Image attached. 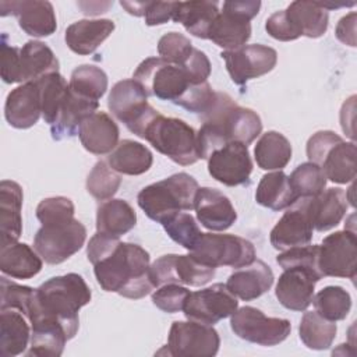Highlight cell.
<instances>
[{
    "instance_id": "1",
    "label": "cell",
    "mask_w": 357,
    "mask_h": 357,
    "mask_svg": "<svg viewBox=\"0 0 357 357\" xmlns=\"http://www.w3.org/2000/svg\"><path fill=\"white\" fill-rule=\"evenodd\" d=\"M86 255L93 265L96 282L105 291L138 300L156 287L149 254L138 244L123 243L96 231L86 245Z\"/></svg>"
},
{
    "instance_id": "2",
    "label": "cell",
    "mask_w": 357,
    "mask_h": 357,
    "mask_svg": "<svg viewBox=\"0 0 357 357\" xmlns=\"http://www.w3.org/2000/svg\"><path fill=\"white\" fill-rule=\"evenodd\" d=\"M92 293L78 273L54 276L33 291L28 318L32 325L54 324L61 326L68 339L78 332V311L91 301Z\"/></svg>"
},
{
    "instance_id": "3",
    "label": "cell",
    "mask_w": 357,
    "mask_h": 357,
    "mask_svg": "<svg viewBox=\"0 0 357 357\" xmlns=\"http://www.w3.org/2000/svg\"><path fill=\"white\" fill-rule=\"evenodd\" d=\"M198 130V148L201 159L231 141L250 145L262 131L261 117L252 109L238 106L227 93L216 92L213 105L202 116Z\"/></svg>"
},
{
    "instance_id": "4",
    "label": "cell",
    "mask_w": 357,
    "mask_h": 357,
    "mask_svg": "<svg viewBox=\"0 0 357 357\" xmlns=\"http://www.w3.org/2000/svg\"><path fill=\"white\" fill-rule=\"evenodd\" d=\"M198 188L197 180L181 172L144 187L137 202L149 219L162 225L178 212L194 209Z\"/></svg>"
},
{
    "instance_id": "5",
    "label": "cell",
    "mask_w": 357,
    "mask_h": 357,
    "mask_svg": "<svg viewBox=\"0 0 357 357\" xmlns=\"http://www.w3.org/2000/svg\"><path fill=\"white\" fill-rule=\"evenodd\" d=\"M142 138L177 165L190 166L201 159L197 131L180 119L158 113L146 126Z\"/></svg>"
},
{
    "instance_id": "6",
    "label": "cell",
    "mask_w": 357,
    "mask_h": 357,
    "mask_svg": "<svg viewBox=\"0 0 357 357\" xmlns=\"http://www.w3.org/2000/svg\"><path fill=\"white\" fill-rule=\"evenodd\" d=\"M307 156L318 165L325 177L337 184L351 183L356 177V145L346 142L331 130H321L307 141Z\"/></svg>"
},
{
    "instance_id": "7",
    "label": "cell",
    "mask_w": 357,
    "mask_h": 357,
    "mask_svg": "<svg viewBox=\"0 0 357 357\" xmlns=\"http://www.w3.org/2000/svg\"><path fill=\"white\" fill-rule=\"evenodd\" d=\"M132 78L144 88L148 96L170 100L178 105L188 91L197 85L183 66L166 61L162 57H148L138 64ZM199 85V84H198Z\"/></svg>"
},
{
    "instance_id": "8",
    "label": "cell",
    "mask_w": 357,
    "mask_h": 357,
    "mask_svg": "<svg viewBox=\"0 0 357 357\" xmlns=\"http://www.w3.org/2000/svg\"><path fill=\"white\" fill-rule=\"evenodd\" d=\"M86 238L85 226L75 218L42 225L33 237V248L50 265H57L78 252Z\"/></svg>"
},
{
    "instance_id": "9",
    "label": "cell",
    "mask_w": 357,
    "mask_h": 357,
    "mask_svg": "<svg viewBox=\"0 0 357 357\" xmlns=\"http://www.w3.org/2000/svg\"><path fill=\"white\" fill-rule=\"evenodd\" d=\"M107 107L132 134L142 138L151 120L159 113L148 103V95L134 79H123L113 85L107 98Z\"/></svg>"
},
{
    "instance_id": "10",
    "label": "cell",
    "mask_w": 357,
    "mask_h": 357,
    "mask_svg": "<svg viewBox=\"0 0 357 357\" xmlns=\"http://www.w3.org/2000/svg\"><path fill=\"white\" fill-rule=\"evenodd\" d=\"M261 1H225L208 33L219 47L234 50L247 43L251 38L250 21L259 13Z\"/></svg>"
},
{
    "instance_id": "11",
    "label": "cell",
    "mask_w": 357,
    "mask_h": 357,
    "mask_svg": "<svg viewBox=\"0 0 357 357\" xmlns=\"http://www.w3.org/2000/svg\"><path fill=\"white\" fill-rule=\"evenodd\" d=\"M190 254L212 268L231 266L237 269L255 259L252 243L234 234L202 233Z\"/></svg>"
},
{
    "instance_id": "12",
    "label": "cell",
    "mask_w": 357,
    "mask_h": 357,
    "mask_svg": "<svg viewBox=\"0 0 357 357\" xmlns=\"http://www.w3.org/2000/svg\"><path fill=\"white\" fill-rule=\"evenodd\" d=\"M230 326L240 339L259 346H276L286 340L291 331L289 319L266 317L251 305L237 308L230 315Z\"/></svg>"
},
{
    "instance_id": "13",
    "label": "cell",
    "mask_w": 357,
    "mask_h": 357,
    "mask_svg": "<svg viewBox=\"0 0 357 357\" xmlns=\"http://www.w3.org/2000/svg\"><path fill=\"white\" fill-rule=\"evenodd\" d=\"M220 337L212 325L195 321H174L167 336V354L178 357H213Z\"/></svg>"
},
{
    "instance_id": "14",
    "label": "cell",
    "mask_w": 357,
    "mask_h": 357,
    "mask_svg": "<svg viewBox=\"0 0 357 357\" xmlns=\"http://www.w3.org/2000/svg\"><path fill=\"white\" fill-rule=\"evenodd\" d=\"M318 268L322 278L356 279L357 237L354 230L344 227L322 240L318 250Z\"/></svg>"
},
{
    "instance_id": "15",
    "label": "cell",
    "mask_w": 357,
    "mask_h": 357,
    "mask_svg": "<svg viewBox=\"0 0 357 357\" xmlns=\"http://www.w3.org/2000/svg\"><path fill=\"white\" fill-rule=\"evenodd\" d=\"M238 308L237 297L223 283H215L198 291H190L183 312L187 319L215 325Z\"/></svg>"
},
{
    "instance_id": "16",
    "label": "cell",
    "mask_w": 357,
    "mask_h": 357,
    "mask_svg": "<svg viewBox=\"0 0 357 357\" xmlns=\"http://www.w3.org/2000/svg\"><path fill=\"white\" fill-rule=\"evenodd\" d=\"M215 271L216 268L199 262L191 254L162 255L151 265L156 287L169 283L187 284L192 287L204 286L215 276Z\"/></svg>"
},
{
    "instance_id": "17",
    "label": "cell",
    "mask_w": 357,
    "mask_h": 357,
    "mask_svg": "<svg viewBox=\"0 0 357 357\" xmlns=\"http://www.w3.org/2000/svg\"><path fill=\"white\" fill-rule=\"evenodd\" d=\"M220 56L226 63L231 81L240 86L245 85L250 79L271 73L278 63L276 50L259 43L244 45L234 50H223Z\"/></svg>"
},
{
    "instance_id": "18",
    "label": "cell",
    "mask_w": 357,
    "mask_h": 357,
    "mask_svg": "<svg viewBox=\"0 0 357 357\" xmlns=\"http://www.w3.org/2000/svg\"><path fill=\"white\" fill-rule=\"evenodd\" d=\"M311 197L297 198L271 230V244L279 251L310 244L312 238V219L310 213Z\"/></svg>"
},
{
    "instance_id": "19",
    "label": "cell",
    "mask_w": 357,
    "mask_h": 357,
    "mask_svg": "<svg viewBox=\"0 0 357 357\" xmlns=\"http://www.w3.org/2000/svg\"><path fill=\"white\" fill-rule=\"evenodd\" d=\"M206 160L212 178L227 187H236L250 181L252 160L247 145L243 142H227L213 149Z\"/></svg>"
},
{
    "instance_id": "20",
    "label": "cell",
    "mask_w": 357,
    "mask_h": 357,
    "mask_svg": "<svg viewBox=\"0 0 357 357\" xmlns=\"http://www.w3.org/2000/svg\"><path fill=\"white\" fill-rule=\"evenodd\" d=\"M1 15L13 14L18 20L20 28L35 38L50 36L57 29V20L53 4L43 0L1 1Z\"/></svg>"
},
{
    "instance_id": "21",
    "label": "cell",
    "mask_w": 357,
    "mask_h": 357,
    "mask_svg": "<svg viewBox=\"0 0 357 357\" xmlns=\"http://www.w3.org/2000/svg\"><path fill=\"white\" fill-rule=\"evenodd\" d=\"M283 271L276 283V298L287 310L305 311L312 303L315 283L322 278L303 268H287Z\"/></svg>"
},
{
    "instance_id": "22",
    "label": "cell",
    "mask_w": 357,
    "mask_h": 357,
    "mask_svg": "<svg viewBox=\"0 0 357 357\" xmlns=\"http://www.w3.org/2000/svg\"><path fill=\"white\" fill-rule=\"evenodd\" d=\"M194 209L199 223L211 231L227 230L237 220L231 201L216 188H198Z\"/></svg>"
},
{
    "instance_id": "23",
    "label": "cell",
    "mask_w": 357,
    "mask_h": 357,
    "mask_svg": "<svg viewBox=\"0 0 357 357\" xmlns=\"http://www.w3.org/2000/svg\"><path fill=\"white\" fill-rule=\"evenodd\" d=\"M40 114V93L36 81L25 82L7 95L4 117L11 127L29 128L38 123Z\"/></svg>"
},
{
    "instance_id": "24",
    "label": "cell",
    "mask_w": 357,
    "mask_h": 357,
    "mask_svg": "<svg viewBox=\"0 0 357 357\" xmlns=\"http://www.w3.org/2000/svg\"><path fill=\"white\" fill-rule=\"evenodd\" d=\"M275 276L269 265L261 259L237 268L226 282L227 289L238 298L251 301L266 293L273 284Z\"/></svg>"
},
{
    "instance_id": "25",
    "label": "cell",
    "mask_w": 357,
    "mask_h": 357,
    "mask_svg": "<svg viewBox=\"0 0 357 357\" xmlns=\"http://www.w3.org/2000/svg\"><path fill=\"white\" fill-rule=\"evenodd\" d=\"M119 127L105 112H95L79 126L78 137L82 146L93 155H107L119 144Z\"/></svg>"
},
{
    "instance_id": "26",
    "label": "cell",
    "mask_w": 357,
    "mask_h": 357,
    "mask_svg": "<svg viewBox=\"0 0 357 357\" xmlns=\"http://www.w3.org/2000/svg\"><path fill=\"white\" fill-rule=\"evenodd\" d=\"M283 13L294 39L300 36L315 39L322 36L328 29L329 14L321 3L297 0L290 3Z\"/></svg>"
},
{
    "instance_id": "27",
    "label": "cell",
    "mask_w": 357,
    "mask_h": 357,
    "mask_svg": "<svg viewBox=\"0 0 357 357\" xmlns=\"http://www.w3.org/2000/svg\"><path fill=\"white\" fill-rule=\"evenodd\" d=\"M22 188L13 180L0 183V247L18 241L22 233Z\"/></svg>"
},
{
    "instance_id": "28",
    "label": "cell",
    "mask_w": 357,
    "mask_h": 357,
    "mask_svg": "<svg viewBox=\"0 0 357 357\" xmlns=\"http://www.w3.org/2000/svg\"><path fill=\"white\" fill-rule=\"evenodd\" d=\"M98 106L99 102L79 96L68 86V92L59 110L56 121L50 126L52 138L60 141L77 135L81 123L95 113Z\"/></svg>"
},
{
    "instance_id": "29",
    "label": "cell",
    "mask_w": 357,
    "mask_h": 357,
    "mask_svg": "<svg viewBox=\"0 0 357 357\" xmlns=\"http://www.w3.org/2000/svg\"><path fill=\"white\" fill-rule=\"evenodd\" d=\"M28 315L15 308H0V356L15 357L25 353L31 342Z\"/></svg>"
},
{
    "instance_id": "30",
    "label": "cell",
    "mask_w": 357,
    "mask_h": 357,
    "mask_svg": "<svg viewBox=\"0 0 357 357\" xmlns=\"http://www.w3.org/2000/svg\"><path fill=\"white\" fill-rule=\"evenodd\" d=\"M113 31L112 20H79L66 29L64 40L71 52L86 56L93 53Z\"/></svg>"
},
{
    "instance_id": "31",
    "label": "cell",
    "mask_w": 357,
    "mask_h": 357,
    "mask_svg": "<svg viewBox=\"0 0 357 357\" xmlns=\"http://www.w3.org/2000/svg\"><path fill=\"white\" fill-rule=\"evenodd\" d=\"M349 208L347 191L339 187L324 190L319 195L311 197L310 213L317 231H328L337 226Z\"/></svg>"
},
{
    "instance_id": "32",
    "label": "cell",
    "mask_w": 357,
    "mask_h": 357,
    "mask_svg": "<svg viewBox=\"0 0 357 357\" xmlns=\"http://www.w3.org/2000/svg\"><path fill=\"white\" fill-rule=\"evenodd\" d=\"M59 60L53 50L40 40H28L18 53L20 82L38 81L42 77L59 73Z\"/></svg>"
},
{
    "instance_id": "33",
    "label": "cell",
    "mask_w": 357,
    "mask_h": 357,
    "mask_svg": "<svg viewBox=\"0 0 357 357\" xmlns=\"http://www.w3.org/2000/svg\"><path fill=\"white\" fill-rule=\"evenodd\" d=\"M42 258L25 243H11L0 247V271L14 279H31L42 269Z\"/></svg>"
},
{
    "instance_id": "34",
    "label": "cell",
    "mask_w": 357,
    "mask_h": 357,
    "mask_svg": "<svg viewBox=\"0 0 357 357\" xmlns=\"http://www.w3.org/2000/svg\"><path fill=\"white\" fill-rule=\"evenodd\" d=\"M218 14L219 4L216 1H176L172 20L181 24L188 33L201 39H208L209 28Z\"/></svg>"
},
{
    "instance_id": "35",
    "label": "cell",
    "mask_w": 357,
    "mask_h": 357,
    "mask_svg": "<svg viewBox=\"0 0 357 357\" xmlns=\"http://www.w3.org/2000/svg\"><path fill=\"white\" fill-rule=\"evenodd\" d=\"M137 223L134 208L124 199L110 198L103 201L96 209V231L120 237L128 233Z\"/></svg>"
},
{
    "instance_id": "36",
    "label": "cell",
    "mask_w": 357,
    "mask_h": 357,
    "mask_svg": "<svg viewBox=\"0 0 357 357\" xmlns=\"http://www.w3.org/2000/svg\"><path fill=\"white\" fill-rule=\"evenodd\" d=\"M109 166L121 174L139 176L148 172L153 163L152 152L134 139H123L107 156Z\"/></svg>"
},
{
    "instance_id": "37",
    "label": "cell",
    "mask_w": 357,
    "mask_h": 357,
    "mask_svg": "<svg viewBox=\"0 0 357 357\" xmlns=\"http://www.w3.org/2000/svg\"><path fill=\"white\" fill-rule=\"evenodd\" d=\"M297 199L294 191L290 187L289 177L282 172L266 173L261 177L257 191L255 201L272 211H282L289 208Z\"/></svg>"
},
{
    "instance_id": "38",
    "label": "cell",
    "mask_w": 357,
    "mask_h": 357,
    "mask_svg": "<svg viewBox=\"0 0 357 357\" xmlns=\"http://www.w3.org/2000/svg\"><path fill=\"white\" fill-rule=\"evenodd\" d=\"M254 158L264 170H282L291 159V144L283 134L266 131L254 148Z\"/></svg>"
},
{
    "instance_id": "39",
    "label": "cell",
    "mask_w": 357,
    "mask_h": 357,
    "mask_svg": "<svg viewBox=\"0 0 357 357\" xmlns=\"http://www.w3.org/2000/svg\"><path fill=\"white\" fill-rule=\"evenodd\" d=\"M336 332V324L325 319L317 311H307L301 317L298 326L300 339L311 350L329 349L335 340Z\"/></svg>"
},
{
    "instance_id": "40",
    "label": "cell",
    "mask_w": 357,
    "mask_h": 357,
    "mask_svg": "<svg viewBox=\"0 0 357 357\" xmlns=\"http://www.w3.org/2000/svg\"><path fill=\"white\" fill-rule=\"evenodd\" d=\"M28 357H59L63 354L66 342L70 340L66 331L54 324L32 325Z\"/></svg>"
},
{
    "instance_id": "41",
    "label": "cell",
    "mask_w": 357,
    "mask_h": 357,
    "mask_svg": "<svg viewBox=\"0 0 357 357\" xmlns=\"http://www.w3.org/2000/svg\"><path fill=\"white\" fill-rule=\"evenodd\" d=\"M40 93L43 120L52 126L68 92V84L60 73H52L36 81Z\"/></svg>"
},
{
    "instance_id": "42",
    "label": "cell",
    "mask_w": 357,
    "mask_h": 357,
    "mask_svg": "<svg viewBox=\"0 0 357 357\" xmlns=\"http://www.w3.org/2000/svg\"><path fill=\"white\" fill-rule=\"evenodd\" d=\"M68 86L77 95L99 102L107 89V75L93 64H82L71 73Z\"/></svg>"
},
{
    "instance_id": "43",
    "label": "cell",
    "mask_w": 357,
    "mask_h": 357,
    "mask_svg": "<svg viewBox=\"0 0 357 357\" xmlns=\"http://www.w3.org/2000/svg\"><path fill=\"white\" fill-rule=\"evenodd\" d=\"M312 304L321 317L336 322L349 315L351 297L342 286H326L312 297Z\"/></svg>"
},
{
    "instance_id": "44",
    "label": "cell",
    "mask_w": 357,
    "mask_h": 357,
    "mask_svg": "<svg viewBox=\"0 0 357 357\" xmlns=\"http://www.w3.org/2000/svg\"><path fill=\"white\" fill-rule=\"evenodd\" d=\"M287 177L297 198L317 197L326 187V177L322 169L312 162L298 165Z\"/></svg>"
},
{
    "instance_id": "45",
    "label": "cell",
    "mask_w": 357,
    "mask_h": 357,
    "mask_svg": "<svg viewBox=\"0 0 357 357\" xmlns=\"http://www.w3.org/2000/svg\"><path fill=\"white\" fill-rule=\"evenodd\" d=\"M121 177L109 163L99 160L95 163L86 178V191L98 201L110 199L120 188Z\"/></svg>"
},
{
    "instance_id": "46",
    "label": "cell",
    "mask_w": 357,
    "mask_h": 357,
    "mask_svg": "<svg viewBox=\"0 0 357 357\" xmlns=\"http://www.w3.org/2000/svg\"><path fill=\"white\" fill-rule=\"evenodd\" d=\"M162 226L174 243H177L178 245L184 247L188 251H191L195 247L202 234L195 219L185 212H178L170 216L167 220L162 223Z\"/></svg>"
},
{
    "instance_id": "47",
    "label": "cell",
    "mask_w": 357,
    "mask_h": 357,
    "mask_svg": "<svg viewBox=\"0 0 357 357\" xmlns=\"http://www.w3.org/2000/svg\"><path fill=\"white\" fill-rule=\"evenodd\" d=\"M194 46L191 40L178 32L165 33L158 42L159 57L169 63L183 66L191 56Z\"/></svg>"
},
{
    "instance_id": "48",
    "label": "cell",
    "mask_w": 357,
    "mask_h": 357,
    "mask_svg": "<svg viewBox=\"0 0 357 357\" xmlns=\"http://www.w3.org/2000/svg\"><path fill=\"white\" fill-rule=\"evenodd\" d=\"M318 250L319 245H298L289 250L282 251L276 257V262L283 268H303L311 272L318 273L321 278V272L318 268Z\"/></svg>"
},
{
    "instance_id": "49",
    "label": "cell",
    "mask_w": 357,
    "mask_h": 357,
    "mask_svg": "<svg viewBox=\"0 0 357 357\" xmlns=\"http://www.w3.org/2000/svg\"><path fill=\"white\" fill-rule=\"evenodd\" d=\"M35 289L22 286L8 280L6 276L0 279V308H15L25 315L29 312V304Z\"/></svg>"
},
{
    "instance_id": "50",
    "label": "cell",
    "mask_w": 357,
    "mask_h": 357,
    "mask_svg": "<svg viewBox=\"0 0 357 357\" xmlns=\"http://www.w3.org/2000/svg\"><path fill=\"white\" fill-rule=\"evenodd\" d=\"M74 212H75V208L73 201L61 195L45 198L36 206V218L42 225L74 218Z\"/></svg>"
},
{
    "instance_id": "51",
    "label": "cell",
    "mask_w": 357,
    "mask_h": 357,
    "mask_svg": "<svg viewBox=\"0 0 357 357\" xmlns=\"http://www.w3.org/2000/svg\"><path fill=\"white\" fill-rule=\"evenodd\" d=\"M190 294L187 287L176 283H169L159 286V289L152 294V303L162 311L167 314H174L183 311L185 300Z\"/></svg>"
},
{
    "instance_id": "52",
    "label": "cell",
    "mask_w": 357,
    "mask_h": 357,
    "mask_svg": "<svg viewBox=\"0 0 357 357\" xmlns=\"http://www.w3.org/2000/svg\"><path fill=\"white\" fill-rule=\"evenodd\" d=\"M18 53H20V47L8 46L6 43V36H3V42H1V78L6 84L20 82Z\"/></svg>"
},
{
    "instance_id": "53",
    "label": "cell",
    "mask_w": 357,
    "mask_h": 357,
    "mask_svg": "<svg viewBox=\"0 0 357 357\" xmlns=\"http://www.w3.org/2000/svg\"><path fill=\"white\" fill-rule=\"evenodd\" d=\"M176 1H149L145 10V24L148 26L166 24L173 18Z\"/></svg>"
},
{
    "instance_id": "54",
    "label": "cell",
    "mask_w": 357,
    "mask_h": 357,
    "mask_svg": "<svg viewBox=\"0 0 357 357\" xmlns=\"http://www.w3.org/2000/svg\"><path fill=\"white\" fill-rule=\"evenodd\" d=\"M356 18L357 14L351 11L350 14L342 17L336 25V38L351 47L356 46Z\"/></svg>"
},
{
    "instance_id": "55",
    "label": "cell",
    "mask_w": 357,
    "mask_h": 357,
    "mask_svg": "<svg viewBox=\"0 0 357 357\" xmlns=\"http://www.w3.org/2000/svg\"><path fill=\"white\" fill-rule=\"evenodd\" d=\"M356 96H350L342 106L340 110V124L344 134H347L351 139H354V131H353V121H354V105H356Z\"/></svg>"
},
{
    "instance_id": "56",
    "label": "cell",
    "mask_w": 357,
    "mask_h": 357,
    "mask_svg": "<svg viewBox=\"0 0 357 357\" xmlns=\"http://www.w3.org/2000/svg\"><path fill=\"white\" fill-rule=\"evenodd\" d=\"M149 1H120L121 7L126 8V11L135 17H144L145 10L148 7Z\"/></svg>"
}]
</instances>
